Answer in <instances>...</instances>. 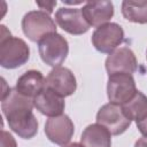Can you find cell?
Masks as SVG:
<instances>
[{"mask_svg": "<svg viewBox=\"0 0 147 147\" xmlns=\"http://www.w3.org/2000/svg\"><path fill=\"white\" fill-rule=\"evenodd\" d=\"M33 99L10 88L1 98V109L9 127L23 139H31L38 132V122L32 113Z\"/></svg>", "mask_w": 147, "mask_h": 147, "instance_id": "6da1fadb", "label": "cell"}, {"mask_svg": "<svg viewBox=\"0 0 147 147\" xmlns=\"http://www.w3.org/2000/svg\"><path fill=\"white\" fill-rule=\"evenodd\" d=\"M0 32V64L6 69H15L28 62L30 48L26 42L17 37H13L5 25Z\"/></svg>", "mask_w": 147, "mask_h": 147, "instance_id": "7a4b0ae2", "label": "cell"}, {"mask_svg": "<svg viewBox=\"0 0 147 147\" xmlns=\"http://www.w3.org/2000/svg\"><path fill=\"white\" fill-rule=\"evenodd\" d=\"M24 34L33 42H39L49 34L56 33V25L48 13L44 10H32L22 18Z\"/></svg>", "mask_w": 147, "mask_h": 147, "instance_id": "3957f363", "label": "cell"}, {"mask_svg": "<svg viewBox=\"0 0 147 147\" xmlns=\"http://www.w3.org/2000/svg\"><path fill=\"white\" fill-rule=\"evenodd\" d=\"M38 49L41 60L46 64L57 68L61 67V64L67 59L69 45L64 37L59 33H53L38 42Z\"/></svg>", "mask_w": 147, "mask_h": 147, "instance_id": "277c9868", "label": "cell"}, {"mask_svg": "<svg viewBox=\"0 0 147 147\" xmlns=\"http://www.w3.org/2000/svg\"><path fill=\"white\" fill-rule=\"evenodd\" d=\"M137 93V87L132 75L115 74L110 75L107 83V95L110 103L123 106Z\"/></svg>", "mask_w": 147, "mask_h": 147, "instance_id": "5b68a950", "label": "cell"}, {"mask_svg": "<svg viewBox=\"0 0 147 147\" xmlns=\"http://www.w3.org/2000/svg\"><path fill=\"white\" fill-rule=\"evenodd\" d=\"M96 123L105 126L110 134L118 136L129 129L131 119L125 115L122 106L109 102L99 109L96 114Z\"/></svg>", "mask_w": 147, "mask_h": 147, "instance_id": "8992f818", "label": "cell"}, {"mask_svg": "<svg viewBox=\"0 0 147 147\" xmlns=\"http://www.w3.org/2000/svg\"><path fill=\"white\" fill-rule=\"evenodd\" d=\"M124 40V31L117 23H107L95 29L92 34V44L101 53L114 52Z\"/></svg>", "mask_w": 147, "mask_h": 147, "instance_id": "52a82bcc", "label": "cell"}, {"mask_svg": "<svg viewBox=\"0 0 147 147\" xmlns=\"http://www.w3.org/2000/svg\"><path fill=\"white\" fill-rule=\"evenodd\" d=\"M45 88L53 91L61 98L69 96L77 88L76 78L72 71L64 67H57L51 70L45 80Z\"/></svg>", "mask_w": 147, "mask_h": 147, "instance_id": "ba28073f", "label": "cell"}, {"mask_svg": "<svg viewBox=\"0 0 147 147\" xmlns=\"http://www.w3.org/2000/svg\"><path fill=\"white\" fill-rule=\"evenodd\" d=\"M75 126L69 116L62 114L55 117H49L45 124L46 137L54 144L64 146L71 140Z\"/></svg>", "mask_w": 147, "mask_h": 147, "instance_id": "9c48e42d", "label": "cell"}, {"mask_svg": "<svg viewBox=\"0 0 147 147\" xmlns=\"http://www.w3.org/2000/svg\"><path fill=\"white\" fill-rule=\"evenodd\" d=\"M55 21L62 30L75 36L83 34L90 29V24L85 20L82 9L78 8L64 7L57 9L55 13Z\"/></svg>", "mask_w": 147, "mask_h": 147, "instance_id": "30bf717a", "label": "cell"}, {"mask_svg": "<svg viewBox=\"0 0 147 147\" xmlns=\"http://www.w3.org/2000/svg\"><path fill=\"white\" fill-rule=\"evenodd\" d=\"M106 70L109 76L115 74L132 75L137 70V59L132 49L119 47L111 52L106 60Z\"/></svg>", "mask_w": 147, "mask_h": 147, "instance_id": "8fae6325", "label": "cell"}, {"mask_svg": "<svg viewBox=\"0 0 147 147\" xmlns=\"http://www.w3.org/2000/svg\"><path fill=\"white\" fill-rule=\"evenodd\" d=\"M82 13L90 26L99 28L108 23L114 15V5L111 1H90L84 5Z\"/></svg>", "mask_w": 147, "mask_h": 147, "instance_id": "7c38bea8", "label": "cell"}, {"mask_svg": "<svg viewBox=\"0 0 147 147\" xmlns=\"http://www.w3.org/2000/svg\"><path fill=\"white\" fill-rule=\"evenodd\" d=\"M33 103L37 110L48 117L62 115L65 107L63 98L47 88H44L36 98H33Z\"/></svg>", "mask_w": 147, "mask_h": 147, "instance_id": "4fadbf2b", "label": "cell"}, {"mask_svg": "<svg viewBox=\"0 0 147 147\" xmlns=\"http://www.w3.org/2000/svg\"><path fill=\"white\" fill-rule=\"evenodd\" d=\"M45 80L40 71L29 70L18 77L15 88L21 94L33 99L45 88Z\"/></svg>", "mask_w": 147, "mask_h": 147, "instance_id": "5bb4252c", "label": "cell"}, {"mask_svg": "<svg viewBox=\"0 0 147 147\" xmlns=\"http://www.w3.org/2000/svg\"><path fill=\"white\" fill-rule=\"evenodd\" d=\"M80 144L84 147H110L111 134L105 126L98 123L91 124L83 131Z\"/></svg>", "mask_w": 147, "mask_h": 147, "instance_id": "9a60e30c", "label": "cell"}, {"mask_svg": "<svg viewBox=\"0 0 147 147\" xmlns=\"http://www.w3.org/2000/svg\"><path fill=\"white\" fill-rule=\"evenodd\" d=\"M125 115L136 123L147 117V96L141 92L137 91L134 96L122 106Z\"/></svg>", "mask_w": 147, "mask_h": 147, "instance_id": "2e32d148", "label": "cell"}, {"mask_svg": "<svg viewBox=\"0 0 147 147\" xmlns=\"http://www.w3.org/2000/svg\"><path fill=\"white\" fill-rule=\"evenodd\" d=\"M123 16L133 23L146 24L147 23V0L145 1H131L125 0L122 2Z\"/></svg>", "mask_w": 147, "mask_h": 147, "instance_id": "e0dca14e", "label": "cell"}, {"mask_svg": "<svg viewBox=\"0 0 147 147\" xmlns=\"http://www.w3.org/2000/svg\"><path fill=\"white\" fill-rule=\"evenodd\" d=\"M1 147H16L14 137L5 130L1 131Z\"/></svg>", "mask_w": 147, "mask_h": 147, "instance_id": "ac0fdd59", "label": "cell"}, {"mask_svg": "<svg viewBox=\"0 0 147 147\" xmlns=\"http://www.w3.org/2000/svg\"><path fill=\"white\" fill-rule=\"evenodd\" d=\"M37 5L44 9V11H47L48 14L53 11V7L56 5V1H52V2H37Z\"/></svg>", "mask_w": 147, "mask_h": 147, "instance_id": "d6986e66", "label": "cell"}, {"mask_svg": "<svg viewBox=\"0 0 147 147\" xmlns=\"http://www.w3.org/2000/svg\"><path fill=\"white\" fill-rule=\"evenodd\" d=\"M137 127L139 130V132L144 136V137H147V117L140 122L137 123Z\"/></svg>", "mask_w": 147, "mask_h": 147, "instance_id": "ffe728a7", "label": "cell"}, {"mask_svg": "<svg viewBox=\"0 0 147 147\" xmlns=\"http://www.w3.org/2000/svg\"><path fill=\"white\" fill-rule=\"evenodd\" d=\"M134 147H147V137L138 139L134 144Z\"/></svg>", "mask_w": 147, "mask_h": 147, "instance_id": "44dd1931", "label": "cell"}, {"mask_svg": "<svg viewBox=\"0 0 147 147\" xmlns=\"http://www.w3.org/2000/svg\"><path fill=\"white\" fill-rule=\"evenodd\" d=\"M63 147H84L82 144H77V142H74V144H68V145H64Z\"/></svg>", "mask_w": 147, "mask_h": 147, "instance_id": "7402d4cb", "label": "cell"}, {"mask_svg": "<svg viewBox=\"0 0 147 147\" xmlns=\"http://www.w3.org/2000/svg\"><path fill=\"white\" fill-rule=\"evenodd\" d=\"M65 3H72V2H65ZM75 3H82V2H80V1H77V2H74V5H75Z\"/></svg>", "mask_w": 147, "mask_h": 147, "instance_id": "603a6c76", "label": "cell"}, {"mask_svg": "<svg viewBox=\"0 0 147 147\" xmlns=\"http://www.w3.org/2000/svg\"><path fill=\"white\" fill-rule=\"evenodd\" d=\"M146 57H147V52H146Z\"/></svg>", "mask_w": 147, "mask_h": 147, "instance_id": "cb8c5ba5", "label": "cell"}]
</instances>
